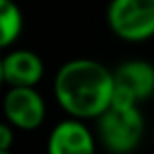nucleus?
<instances>
[{"mask_svg": "<svg viewBox=\"0 0 154 154\" xmlns=\"http://www.w3.org/2000/svg\"><path fill=\"white\" fill-rule=\"evenodd\" d=\"M111 68L88 57L66 60L53 78V96L66 117L72 119H98L111 103Z\"/></svg>", "mask_w": 154, "mask_h": 154, "instance_id": "f257e3e1", "label": "nucleus"}, {"mask_svg": "<svg viewBox=\"0 0 154 154\" xmlns=\"http://www.w3.org/2000/svg\"><path fill=\"white\" fill-rule=\"evenodd\" d=\"M96 121V143L107 154H135L146 131V121L139 105L109 103Z\"/></svg>", "mask_w": 154, "mask_h": 154, "instance_id": "f03ea898", "label": "nucleus"}, {"mask_svg": "<svg viewBox=\"0 0 154 154\" xmlns=\"http://www.w3.org/2000/svg\"><path fill=\"white\" fill-rule=\"evenodd\" d=\"M107 27L125 43H144L154 37V0H109Z\"/></svg>", "mask_w": 154, "mask_h": 154, "instance_id": "7ed1b4c3", "label": "nucleus"}, {"mask_svg": "<svg viewBox=\"0 0 154 154\" xmlns=\"http://www.w3.org/2000/svg\"><path fill=\"white\" fill-rule=\"evenodd\" d=\"M113 76V94L111 103L119 105H140L150 100L154 90V64L144 59L123 60Z\"/></svg>", "mask_w": 154, "mask_h": 154, "instance_id": "20e7f679", "label": "nucleus"}, {"mask_svg": "<svg viewBox=\"0 0 154 154\" xmlns=\"http://www.w3.org/2000/svg\"><path fill=\"white\" fill-rule=\"evenodd\" d=\"M4 121L14 131H37L47 119V103L37 88H8L2 98Z\"/></svg>", "mask_w": 154, "mask_h": 154, "instance_id": "39448f33", "label": "nucleus"}, {"mask_svg": "<svg viewBox=\"0 0 154 154\" xmlns=\"http://www.w3.org/2000/svg\"><path fill=\"white\" fill-rule=\"evenodd\" d=\"M94 131L86 121L64 117L49 131L47 137V154H96Z\"/></svg>", "mask_w": 154, "mask_h": 154, "instance_id": "423d86ee", "label": "nucleus"}, {"mask_svg": "<svg viewBox=\"0 0 154 154\" xmlns=\"http://www.w3.org/2000/svg\"><path fill=\"white\" fill-rule=\"evenodd\" d=\"M43 74L45 63L31 49H14L2 57V82L8 88H37Z\"/></svg>", "mask_w": 154, "mask_h": 154, "instance_id": "0eeeda50", "label": "nucleus"}, {"mask_svg": "<svg viewBox=\"0 0 154 154\" xmlns=\"http://www.w3.org/2000/svg\"><path fill=\"white\" fill-rule=\"evenodd\" d=\"M23 31V12L16 0H0V51L12 47Z\"/></svg>", "mask_w": 154, "mask_h": 154, "instance_id": "6e6552de", "label": "nucleus"}, {"mask_svg": "<svg viewBox=\"0 0 154 154\" xmlns=\"http://www.w3.org/2000/svg\"><path fill=\"white\" fill-rule=\"evenodd\" d=\"M14 139H16V131L6 121H0V152H10L12 146H14Z\"/></svg>", "mask_w": 154, "mask_h": 154, "instance_id": "1a4fd4ad", "label": "nucleus"}, {"mask_svg": "<svg viewBox=\"0 0 154 154\" xmlns=\"http://www.w3.org/2000/svg\"><path fill=\"white\" fill-rule=\"evenodd\" d=\"M2 55H0V88H2Z\"/></svg>", "mask_w": 154, "mask_h": 154, "instance_id": "9d476101", "label": "nucleus"}, {"mask_svg": "<svg viewBox=\"0 0 154 154\" xmlns=\"http://www.w3.org/2000/svg\"><path fill=\"white\" fill-rule=\"evenodd\" d=\"M152 143H154V127H152Z\"/></svg>", "mask_w": 154, "mask_h": 154, "instance_id": "9b49d317", "label": "nucleus"}, {"mask_svg": "<svg viewBox=\"0 0 154 154\" xmlns=\"http://www.w3.org/2000/svg\"><path fill=\"white\" fill-rule=\"evenodd\" d=\"M150 100H152V102H154V90H152V96H150Z\"/></svg>", "mask_w": 154, "mask_h": 154, "instance_id": "f8f14e48", "label": "nucleus"}, {"mask_svg": "<svg viewBox=\"0 0 154 154\" xmlns=\"http://www.w3.org/2000/svg\"><path fill=\"white\" fill-rule=\"evenodd\" d=\"M0 154H12V152H0Z\"/></svg>", "mask_w": 154, "mask_h": 154, "instance_id": "ddd939ff", "label": "nucleus"}]
</instances>
